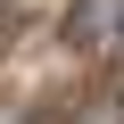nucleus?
Returning a JSON list of instances; mask_svg holds the SVG:
<instances>
[{"mask_svg":"<svg viewBox=\"0 0 124 124\" xmlns=\"http://www.w3.org/2000/svg\"><path fill=\"white\" fill-rule=\"evenodd\" d=\"M66 41L91 50V58H124V0H75Z\"/></svg>","mask_w":124,"mask_h":124,"instance_id":"obj_1","label":"nucleus"}]
</instances>
